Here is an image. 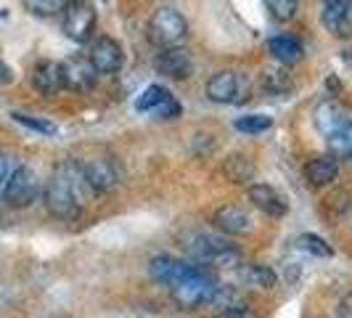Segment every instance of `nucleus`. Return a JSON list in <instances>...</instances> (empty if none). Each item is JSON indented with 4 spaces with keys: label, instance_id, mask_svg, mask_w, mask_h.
I'll return each mask as SVG.
<instances>
[{
    "label": "nucleus",
    "instance_id": "obj_1",
    "mask_svg": "<svg viewBox=\"0 0 352 318\" xmlns=\"http://www.w3.org/2000/svg\"><path fill=\"white\" fill-rule=\"evenodd\" d=\"M85 189H90V186L85 183V178L80 173L77 162L67 159V162H61L53 170L48 183H45V189H43L45 207H48V212H51L53 218L72 223V220H77L82 215V202H85L82 191Z\"/></svg>",
    "mask_w": 352,
    "mask_h": 318
},
{
    "label": "nucleus",
    "instance_id": "obj_2",
    "mask_svg": "<svg viewBox=\"0 0 352 318\" xmlns=\"http://www.w3.org/2000/svg\"><path fill=\"white\" fill-rule=\"evenodd\" d=\"M186 249L196 260V265H217V268H233L239 265V252L230 247L223 236H214L207 231H191L186 233Z\"/></svg>",
    "mask_w": 352,
    "mask_h": 318
},
{
    "label": "nucleus",
    "instance_id": "obj_3",
    "mask_svg": "<svg viewBox=\"0 0 352 318\" xmlns=\"http://www.w3.org/2000/svg\"><path fill=\"white\" fill-rule=\"evenodd\" d=\"M214 286H217V282H214V276H212L210 271H204L201 265H191V271L180 282L170 286V295H173V302H175L177 308L196 310V308L210 302Z\"/></svg>",
    "mask_w": 352,
    "mask_h": 318
},
{
    "label": "nucleus",
    "instance_id": "obj_4",
    "mask_svg": "<svg viewBox=\"0 0 352 318\" xmlns=\"http://www.w3.org/2000/svg\"><path fill=\"white\" fill-rule=\"evenodd\" d=\"M146 35L157 48H173L188 35V21L173 6H159L146 21Z\"/></svg>",
    "mask_w": 352,
    "mask_h": 318
},
{
    "label": "nucleus",
    "instance_id": "obj_5",
    "mask_svg": "<svg viewBox=\"0 0 352 318\" xmlns=\"http://www.w3.org/2000/svg\"><path fill=\"white\" fill-rule=\"evenodd\" d=\"M37 196H40V178L35 170L27 165L14 167L3 186V202L11 210H27L30 204H35Z\"/></svg>",
    "mask_w": 352,
    "mask_h": 318
},
{
    "label": "nucleus",
    "instance_id": "obj_6",
    "mask_svg": "<svg viewBox=\"0 0 352 318\" xmlns=\"http://www.w3.org/2000/svg\"><path fill=\"white\" fill-rule=\"evenodd\" d=\"M96 8L90 0H69L61 11V30L74 43H88L96 32Z\"/></svg>",
    "mask_w": 352,
    "mask_h": 318
},
{
    "label": "nucleus",
    "instance_id": "obj_7",
    "mask_svg": "<svg viewBox=\"0 0 352 318\" xmlns=\"http://www.w3.org/2000/svg\"><path fill=\"white\" fill-rule=\"evenodd\" d=\"M80 173L85 178L93 191H101V194H109L120 186V176H117V167L114 162L106 157H90V159H74Z\"/></svg>",
    "mask_w": 352,
    "mask_h": 318
},
{
    "label": "nucleus",
    "instance_id": "obj_8",
    "mask_svg": "<svg viewBox=\"0 0 352 318\" xmlns=\"http://www.w3.org/2000/svg\"><path fill=\"white\" fill-rule=\"evenodd\" d=\"M88 61L90 67L96 70V74H117L124 64V51L114 37L101 35L98 40H93V45H90Z\"/></svg>",
    "mask_w": 352,
    "mask_h": 318
},
{
    "label": "nucleus",
    "instance_id": "obj_9",
    "mask_svg": "<svg viewBox=\"0 0 352 318\" xmlns=\"http://www.w3.org/2000/svg\"><path fill=\"white\" fill-rule=\"evenodd\" d=\"M247 96L244 90V80L230 70L214 72L207 80V98L214 104H241Z\"/></svg>",
    "mask_w": 352,
    "mask_h": 318
},
{
    "label": "nucleus",
    "instance_id": "obj_10",
    "mask_svg": "<svg viewBox=\"0 0 352 318\" xmlns=\"http://www.w3.org/2000/svg\"><path fill=\"white\" fill-rule=\"evenodd\" d=\"M159 74L170 77V80H188L194 74V59L191 53L180 45H173V48H159V56L154 61Z\"/></svg>",
    "mask_w": 352,
    "mask_h": 318
},
{
    "label": "nucleus",
    "instance_id": "obj_11",
    "mask_svg": "<svg viewBox=\"0 0 352 318\" xmlns=\"http://www.w3.org/2000/svg\"><path fill=\"white\" fill-rule=\"evenodd\" d=\"M135 109L138 112H151L162 120H173L180 114V104L175 101V96L164 85H148V88L141 93V98L135 101Z\"/></svg>",
    "mask_w": 352,
    "mask_h": 318
},
{
    "label": "nucleus",
    "instance_id": "obj_12",
    "mask_svg": "<svg viewBox=\"0 0 352 318\" xmlns=\"http://www.w3.org/2000/svg\"><path fill=\"white\" fill-rule=\"evenodd\" d=\"M320 21L329 32L352 37V0H320Z\"/></svg>",
    "mask_w": 352,
    "mask_h": 318
},
{
    "label": "nucleus",
    "instance_id": "obj_13",
    "mask_svg": "<svg viewBox=\"0 0 352 318\" xmlns=\"http://www.w3.org/2000/svg\"><path fill=\"white\" fill-rule=\"evenodd\" d=\"M212 223H214V229L228 233V236H244V233H249V231L254 229L249 212L244 207H236V204L217 207L214 215H212Z\"/></svg>",
    "mask_w": 352,
    "mask_h": 318
},
{
    "label": "nucleus",
    "instance_id": "obj_14",
    "mask_svg": "<svg viewBox=\"0 0 352 318\" xmlns=\"http://www.w3.org/2000/svg\"><path fill=\"white\" fill-rule=\"evenodd\" d=\"M350 120L352 117L347 114V109L339 104V101H331V98H326L323 104H318L316 114H313V123H316L318 133L323 138H331L336 130H342Z\"/></svg>",
    "mask_w": 352,
    "mask_h": 318
},
{
    "label": "nucleus",
    "instance_id": "obj_15",
    "mask_svg": "<svg viewBox=\"0 0 352 318\" xmlns=\"http://www.w3.org/2000/svg\"><path fill=\"white\" fill-rule=\"evenodd\" d=\"M247 196H249V202L263 212V215H267V218H283V215L289 212L286 199H283L273 186H267V183H252Z\"/></svg>",
    "mask_w": 352,
    "mask_h": 318
},
{
    "label": "nucleus",
    "instance_id": "obj_16",
    "mask_svg": "<svg viewBox=\"0 0 352 318\" xmlns=\"http://www.w3.org/2000/svg\"><path fill=\"white\" fill-rule=\"evenodd\" d=\"M191 265L194 263H186V260H177V257H170V255H159L154 257L151 263H148V273H151V279L162 286H173L175 282H180L188 271H191Z\"/></svg>",
    "mask_w": 352,
    "mask_h": 318
},
{
    "label": "nucleus",
    "instance_id": "obj_17",
    "mask_svg": "<svg viewBox=\"0 0 352 318\" xmlns=\"http://www.w3.org/2000/svg\"><path fill=\"white\" fill-rule=\"evenodd\" d=\"M32 85L43 96H53L58 90H64V67L61 61H37L32 67Z\"/></svg>",
    "mask_w": 352,
    "mask_h": 318
},
{
    "label": "nucleus",
    "instance_id": "obj_18",
    "mask_svg": "<svg viewBox=\"0 0 352 318\" xmlns=\"http://www.w3.org/2000/svg\"><path fill=\"white\" fill-rule=\"evenodd\" d=\"M61 67H64V88L74 93H85L93 88L96 70L90 67L88 59H69V61H61Z\"/></svg>",
    "mask_w": 352,
    "mask_h": 318
},
{
    "label": "nucleus",
    "instance_id": "obj_19",
    "mask_svg": "<svg viewBox=\"0 0 352 318\" xmlns=\"http://www.w3.org/2000/svg\"><path fill=\"white\" fill-rule=\"evenodd\" d=\"M336 176H339V159L334 154H320V157H313L305 165V178L316 189L331 186L336 180Z\"/></svg>",
    "mask_w": 352,
    "mask_h": 318
},
{
    "label": "nucleus",
    "instance_id": "obj_20",
    "mask_svg": "<svg viewBox=\"0 0 352 318\" xmlns=\"http://www.w3.org/2000/svg\"><path fill=\"white\" fill-rule=\"evenodd\" d=\"M267 53H270L278 64L292 67V64H297L302 59L305 48H302V43L294 35H276L267 40Z\"/></svg>",
    "mask_w": 352,
    "mask_h": 318
},
{
    "label": "nucleus",
    "instance_id": "obj_21",
    "mask_svg": "<svg viewBox=\"0 0 352 318\" xmlns=\"http://www.w3.org/2000/svg\"><path fill=\"white\" fill-rule=\"evenodd\" d=\"M241 279L252 286H257V289H276L278 286V276H276V271L273 268H267V265H244L241 268Z\"/></svg>",
    "mask_w": 352,
    "mask_h": 318
},
{
    "label": "nucleus",
    "instance_id": "obj_22",
    "mask_svg": "<svg viewBox=\"0 0 352 318\" xmlns=\"http://www.w3.org/2000/svg\"><path fill=\"white\" fill-rule=\"evenodd\" d=\"M226 176L230 178V183H247L254 178V162L247 154H233L226 159Z\"/></svg>",
    "mask_w": 352,
    "mask_h": 318
},
{
    "label": "nucleus",
    "instance_id": "obj_23",
    "mask_svg": "<svg viewBox=\"0 0 352 318\" xmlns=\"http://www.w3.org/2000/svg\"><path fill=\"white\" fill-rule=\"evenodd\" d=\"M207 305H210V308H217V313H220V310H230V308H241V292H239L236 286H228V284H226V286L217 284Z\"/></svg>",
    "mask_w": 352,
    "mask_h": 318
},
{
    "label": "nucleus",
    "instance_id": "obj_24",
    "mask_svg": "<svg viewBox=\"0 0 352 318\" xmlns=\"http://www.w3.org/2000/svg\"><path fill=\"white\" fill-rule=\"evenodd\" d=\"M233 127L239 133H247V136H257V133H265L273 127V117L267 114H244V117H236Z\"/></svg>",
    "mask_w": 352,
    "mask_h": 318
},
{
    "label": "nucleus",
    "instance_id": "obj_25",
    "mask_svg": "<svg viewBox=\"0 0 352 318\" xmlns=\"http://www.w3.org/2000/svg\"><path fill=\"white\" fill-rule=\"evenodd\" d=\"M19 125H24V127H30V130H35L40 136H56L58 133V127L51 123V120H45V117H35V114H24V112H14L11 114Z\"/></svg>",
    "mask_w": 352,
    "mask_h": 318
},
{
    "label": "nucleus",
    "instance_id": "obj_26",
    "mask_svg": "<svg viewBox=\"0 0 352 318\" xmlns=\"http://www.w3.org/2000/svg\"><path fill=\"white\" fill-rule=\"evenodd\" d=\"M331 146V154L334 157H352V120L342 130H336L331 138H326Z\"/></svg>",
    "mask_w": 352,
    "mask_h": 318
},
{
    "label": "nucleus",
    "instance_id": "obj_27",
    "mask_svg": "<svg viewBox=\"0 0 352 318\" xmlns=\"http://www.w3.org/2000/svg\"><path fill=\"white\" fill-rule=\"evenodd\" d=\"M297 247L302 252H307V255H316V257H331L334 255V249L329 247L320 236H316V233H302L300 239H297Z\"/></svg>",
    "mask_w": 352,
    "mask_h": 318
},
{
    "label": "nucleus",
    "instance_id": "obj_28",
    "mask_svg": "<svg viewBox=\"0 0 352 318\" xmlns=\"http://www.w3.org/2000/svg\"><path fill=\"white\" fill-rule=\"evenodd\" d=\"M270 17L276 21H289V19L297 17V8H300V0H265Z\"/></svg>",
    "mask_w": 352,
    "mask_h": 318
},
{
    "label": "nucleus",
    "instance_id": "obj_29",
    "mask_svg": "<svg viewBox=\"0 0 352 318\" xmlns=\"http://www.w3.org/2000/svg\"><path fill=\"white\" fill-rule=\"evenodd\" d=\"M69 0H24V6L37 17H56L67 8Z\"/></svg>",
    "mask_w": 352,
    "mask_h": 318
},
{
    "label": "nucleus",
    "instance_id": "obj_30",
    "mask_svg": "<svg viewBox=\"0 0 352 318\" xmlns=\"http://www.w3.org/2000/svg\"><path fill=\"white\" fill-rule=\"evenodd\" d=\"M214 318H257V313H254V310H249L247 305H241V308L220 310V313H214Z\"/></svg>",
    "mask_w": 352,
    "mask_h": 318
},
{
    "label": "nucleus",
    "instance_id": "obj_31",
    "mask_svg": "<svg viewBox=\"0 0 352 318\" xmlns=\"http://www.w3.org/2000/svg\"><path fill=\"white\" fill-rule=\"evenodd\" d=\"M8 176H11V165H8V157L0 151V191H3V186H6Z\"/></svg>",
    "mask_w": 352,
    "mask_h": 318
},
{
    "label": "nucleus",
    "instance_id": "obj_32",
    "mask_svg": "<svg viewBox=\"0 0 352 318\" xmlns=\"http://www.w3.org/2000/svg\"><path fill=\"white\" fill-rule=\"evenodd\" d=\"M339 318H352V292H347L339 302Z\"/></svg>",
    "mask_w": 352,
    "mask_h": 318
},
{
    "label": "nucleus",
    "instance_id": "obj_33",
    "mask_svg": "<svg viewBox=\"0 0 352 318\" xmlns=\"http://www.w3.org/2000/svg\"><path fill=\"white\" fill-rule=\"evenodd\" d=\"M8 80H11V70H8V67L0 61V83H8Z\"/></svg>",
    "mask_w": 352,
    "mask_h": 318
}]
</instances>
